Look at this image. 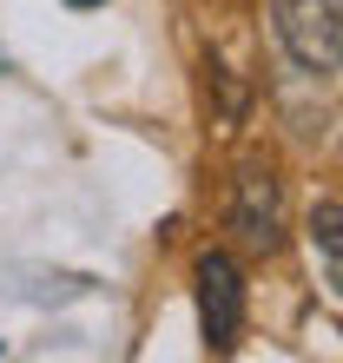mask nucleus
I'll use <instances>...</instances> for the list:
<instances>
[{"instance_id":"obj_1","label":"nucleus","mask_w":343,"mask_h":363,"mask_svg":"<svg viewBox=\"0 0 343 363\" xmlns=\"http://www.w3.org/2000/svg\"><path fill=\"white\" fill-rule=\"evenodd\" d=\"M191 284H198V330H205V350H238V330H244V271L231 251H205L191 264Z\"/></svg>"},{"instance_id":"obj_2","label":"nucleus","mask_w":343,"mask_h":363,"mask_svg":"<svg viewBox=\"0 0 343 363\" xmlns=\"http://www.w3.org/2000/svg\"><path fill=\"white\" fill-rule=\"evenodd\" d=\"M277 40L304 73H337L343 60V0H271Z\"/></svg>"},{"instance_id":"obj_3","label":"nucleus","mask_w":343,"mask_h":363,"mask_svg":"<svg viewBox=\"0 0 343 363\" xmlns=\"http://www.w3.org/2000/svg\"><path fill=\"white\" fill-rule=\"evenodd\" d=\"M231 231L244 251H264V258L284 245V185L264 159H244L231 179Z\"/></svg>"},{"instance_id":"obj_4","label":"nucleus","mask_w":343,"mask_h":363,"mask_svg":"<svg viewBox=\"0 0 343 363\" xmlns=\"http://www.w3.org/2000/svg\"><path fill=\"white\" fill-rule=\"evenodd\" d=\"M310 251L324 258V284L337 291L343 284V205L337 199H324V205L310 211Z\"/></svg>"},{"instance_id":"obj_5","label":"nucleus","mask_w":343,"mask_h":363,"mask_svg":"<svg viewBox=\"0 0 343 363\" xmlns=\"http://www.w3.org/2000/svg\"><path fill=\"white\" fill-rule=\"evenodd\" d=\"M67 7H73V13H86V7H106V0H67Z\"/></svg>"},{"instance_id":"obj_6","label":"nucleus","mask_w":343,"mask_h":363,"mask_svg":"<svg viewBox=\"0 0 343 363\" xmlns=\"http://www.w3.org/2000/svg\"><path fill=\"white\" fill-rule=\"evenodd\" d=\"M0 73H7V53H0Z\"/></svg>"}]
</instances>
